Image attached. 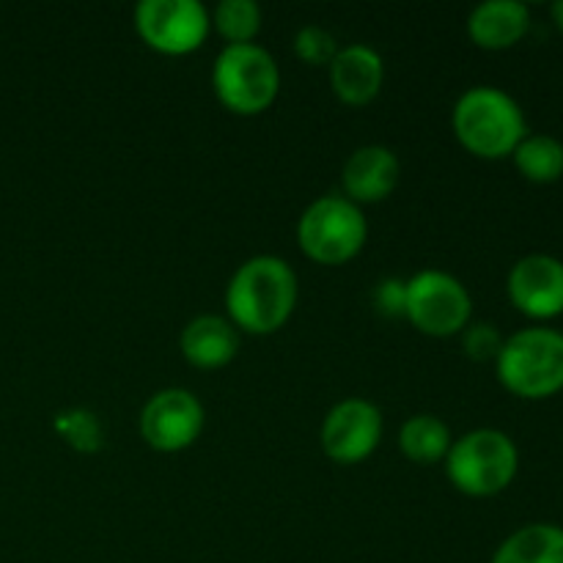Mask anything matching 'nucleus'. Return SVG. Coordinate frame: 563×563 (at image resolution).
Here are the masks:
<instances>
[{
    "mask_svg": "<svg viewBox=\"0 0 563 563\" xmlns=\"http://www.w3.org/2000/svg\"><path fill=\"white\" fill-rule=\"evenodd\" d=\"M383 438V416L366 399H346L322 423V449L339 465H357L374 454Z\"/></svg>",
    "mask_w": 563,
    "mask_h": 563,
    "instance_id": "10",
    "label": "nucleus"
},
{
    "mask_svg": "<svg viewBox=\"0 0 563 563\" xmlns=\"http://www.w3.org/2000/svg\"><path fill=\"white\" fill-rule=\"evenodd\" d=\"M374 308H377L383 317L388 319H399L405 317L407 311V280L401 278H385L379 280L377 289L372 295Z\"/></svg>",
    "mask_w": 563,
    "mask_h": 563,
    "instance_id": "23",
    "label": "nucleus"
},
{
    "mask_svg": "<svg viewBox=\"0 0 563 563\" xmlns=\"http://www.w3.org/2000/svg\"><path fill=\"white\" fill-rule=\"evenodd\" d=\"M531 27V11L520 0H487L467 16V33L482 49H509Z\"/></svg>",
    "mask_w": 563,
    "mask_h": 563,
    "instance_id": "14",
    "label": "nucleus"
},
{
    "mask_svg": "<svg viewBox=\"0 0 563 563\" xmlns=\"http://www.w3.org/2000/svg\"><path fill=\"white\" fill-rule=\"evenodd\" d=\"M383 58L368 44H350V47L339 49L330 64V82H333L335 97L352 108L372 102L383 88Z\"/></svg>",
    "mask_w": 563,
    "mask_h": 563,
    "instance_id": "13",
    "label": "nucleus"
},
{
    "mask_svg": "<svg viewBox=\"0 0 563 563\" xmlns=\"http://www.w3.org/2000/svg\"><path fill=\"white\" fill-rule=\"evenodd\" d=\"M295 53L308 66H330L339 55V44H335L333 33L324 31V27L306 25L302 31H297Z\"/></svg>",
    "mask_w": 563,
    "mask_h": 563,
    "instance_id": "21",
    "label": "nucleus"
},
{
    "mask_svg": "<svg viewBox=\"0 0 563 563\" xmlns=\"http://www.w3.org/2000/svg\"><path fill=\"white\" fill-rule=\"evenodd\" d=\"M454 135L467 152L482 159L511 157L528 135L526 113L517 99L500 88L476 86L456 102Z\"/></svg>",
    "mask_w": 563,
    "mask_h": 563,
    "instance_id": "2",
    "label": "nucleus"
},
{
    "mask_svg": "<svg viewBox=\"0 0 563 563\" xmlns=\"http://www.w3.org/2000/svg\"><path fill=\"white\" fill-rule=\"evenodd\" d=\"M368 236L366 214L344 196L317 198L297 223V242L311 262L339 267L363 251Z\"/></svg>",
    "mask_w": 563,
    "mask_h": 563,
    "instance_id": "5",
    "label": "nucleus"
},
{
    "mask_svg": "<svg viewBox=\"0 0 563 563\" xmlns=\"http://www.w3.org/2000/svg\"><path fill=\"white\" fill-rule=\"evenodd\" d=\"M493 563H563V528L550 522H533L511 533Z\"/></svg>",
    "mask_w": 563,
    "mask_h": 563,
    "instance_id": "16",
    "label": "nucleus"
},
{
    "mask_svg": "<svg viewBox=\"0 0 563 563\" xmlns=\"http://www.w3.org/2000/svg\"><path fill=\"white\" fill-rule=\"evenodd\" d=\"M498 379L520 399H550L563 390V333L553 328H526L504 341Z\"/></svg>",
    "mask_w": 563,
    "mask_h": 563,
    "instance_id": "3",
    "label": "nucleus"
},
{
    "mask_svg": "<svg viewBox=\"0 0 563 563\" xmlns=\"http://www.w3.org/2000/svg\"><path fill=\"white\" fill-rule=\"evenodd\" d=\"M520 454L515 440L498 429H476L451 443L445 473L460 493L471 498H493L517 476Z\"/></svg>",
    "mask_w": 563,
    "mask_h": 563,
    "instance_id": "4",
    "label": "nucleus"
},
{
    "mask_svg": "<svg viewBox=\"0 0 563 563\" xmlns=\"http://www.w3.org/2000/svg\"><path fill=\"white\" fill-rule=\"evenodd\" d=\"M55 429L64 434V440L71 445V449L82 451V454H91V451L102 449V427H99L93 412L88 410L60 412V416L55 418Z\"/></svg>",
    "mask_w": 563,
    "mask_h": 563,
    "instance_id": "20",
    "label": "nucleus"
},
{
    "mask_svg": "<svg viewBox=\"0 0 563 563\" xmlns=\"http://www.w3.org/2000/svg\"><path fill=\"white\" fill-rule=\"evenodd\" d=\"M137 36L163 55H187L201 47L212 27L198 0H143L135 9Z\"/></svg>",
    "mask_w": 563,
    "mask_h": 563,
    "instance_id": "8",
    "label": "nucleus"
},
{
    "mask_svg": "<svg viewBox=\"0 0 563 563\" xmlns=\"http://www.w3.org/2000/svg\"><path fill=\"white\" fill-rule=\"evenodd\" d=\"M401 165L390 148L361 146L344 163V190L352 203H377L399 185Z\"/></svg>",
    "mask_w": 563,
    "mask_h": 563,
    "instance_id": "12",
    "label": "nucleus"
},
{
    "mask_svg": "<svg viewBox=\"0 0 563 563\" xmlns=\"http://www.w3.org/2000/svg\"><path fill=\"white\" fill-rule=\"evenodd\" d=\"M297 295V275L284 258H251L236 269L225 289L229 322L253 335L275 333L289 322Z\"/></svg>",
    "mask_w": 563,
    "mask_h": 563,
    "instance_id": "1",
    "label": "nucleus"
},
{
    "mask_svg": "<svg viewBox=\"0 0 563 563\" xmlns=\"http://www.w3.org/2000/svg\"><path fill=\"white\" fill-rule=\"evenodd\" d=\"M473 300L465 284L443 269H423L407 280V311L405 317L423 335L449 339L462 333L471 322Z\"/></svg>",
    "mask_w": 563,
    "mask_h": 563,
    "instance_id": "7",
    "label": "nucleus"
},
{
    "mask_svg": "<svg viewBox=\"0 0 563 563\" xmlns=\"http://www.w3.org/2000/svg\"><path fill=\"white\" fill-rule=\"evenodd\" d=\"M401 454L418 465H434L451 451V432L438 416H412L399 432Z\"/></svg>",
    "mask_w": 563,
    "mask_h": 563,
    "instance_id": "17",
    "label": "nucleus"
},
{
    "mask_svg": "<svg viewBox=\"0 0 563 563\" xmlns=\"http://www.w3.org/2000/svg\"><path fill=\"white\" fill-rule=\"evenodd\" d=\"M504 335L495 324L489 322H473L465 328V335H462V350L471 361L487 363L498 361L500 350H504Z\"/></svg>",
    "mask_w": 563,
    "mask_h": 563,
    "instance_id": "22",
    "label": "nucleus"
},
{
    "mask_svg": "<svg viewBox=\"0 0 563 563\" xmlns=\"http://www.w3.org/2000/svg\"><path fill=\"white\" fill-rule=\"evenodd\" d=\"M203 429V407L185 388H165L146 401L141 412V434L154 451L174 454L190 449Z\"/></svg>",
    "mask_w": 563,
    "mask_h": 563,
    "instance_id": "9",
    "label": "nucleus"
},
{
    "mask_svg": "<svg viewBox=\"0 0 563 563\" xmlns=\"http://www.w3.org/2000/svg\"><path fill=\"white\" fill-rule=\"evenodd\" d=\"M236 352H240V333L223 317L203 313V317L192 319L181 333V355L198 368L229 366Z\"/></svg>",
    "mask_w": 563,
    "mask_h": 563,
    "instance_id": "15",
    "label": "nucleus"
},
{
    "mask_svg": "<svg viewBox=\"0 0 563 563\" xmlns=\"http://www.w3.org/2000/svg\"><path fill=\"white\" fill-rule=\"evenodd\" d=\"M550 16H553L555 27L563 33V0H555V3L550 5Z\"/></svg>",
    "mask_w": 563,
    "mask_h": 563,
    "instance_id": "24",
    "label": "nucleus"
},
{
    "mask_svg": "<svg viewBox=\"0 0 563 563\" xmlns=\"http://www.w3.org/2000/svg\"><path fill=\"white\" fill-rule=\"evenodd\" d=\"M509 300L531 319H555L563 313V262L550 253L522 256L509 273Z\"/></svg>",
    "mask_w": 563,
    "mask_h": 563,
    "instance_id": "11",
    "label": "nucleus"
},
{
    "mask_svg": "<svg viewBox=\"0 0 563 563\" xmlns=\"http://www.w3.org/2000/svg\"><path fill=\"white\" fill-rule=\"evenodd\" d=\"M511 159L533 185H553L563 176V143L553 135H526Z\"/></svg>",
    "mask_w": 563,
    "mask_h": 563,
    "instance_id": "18",
    "label": "nucleus"
},
{
    "mask_svg": "<svg viewBox=\"0 0 563 563\" xmlns=\"http://www.w3.org/2000/svg\"><path fill=\"white\" fill-rule=\"evenodd\" d=\"M212 86L231 113L256 115L278 97L280 71L258 44H229L214 60Z\"/></svg>",
    "mask_w": 563,
    "mask_h": 563,
    "instance_id": "6",
    "label": "nucleus"
},
{
    "mask_svg": "<svg viewBox=\"0 0 563 563\" xmlns=\"http://www.w3.org/2000/svg\"><path fill=\"white\" fill-rule=\"evenodd\" d=\"M212 25L229 44H253L262 31V9L253 0H223L214 9Z\"/></svg>",
    "mask_w": 563,
    "mask_h": 563,
    "instance_id": "19",
    "label": "nucleus"
}]
</instances>
